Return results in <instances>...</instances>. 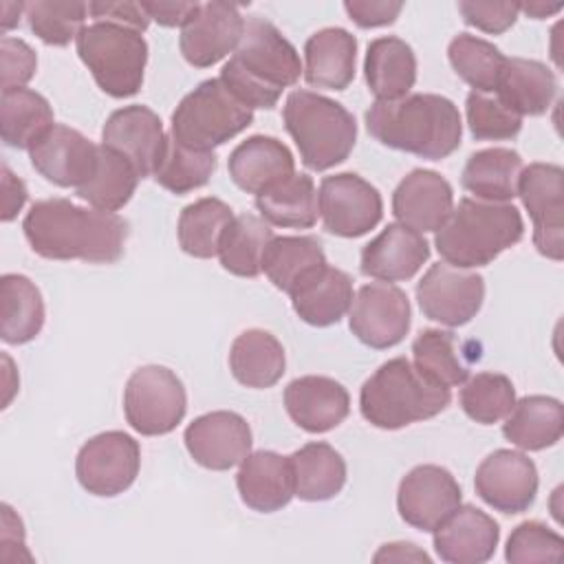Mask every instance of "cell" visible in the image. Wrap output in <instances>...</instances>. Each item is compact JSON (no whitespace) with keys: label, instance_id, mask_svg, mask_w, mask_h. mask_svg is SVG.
<instances>
[{"label":"cell","instance_id":"6da1fadb","mask_svg":"<svg viewBox=\"0 0 564 564\" xmlns=\"http://www.w3.org/2000/svg\"><path fill=\"white\" fill-rule=\"evenodd\" d=\"M22 229L37 256L93 264L117 262L128 238V223L119 214L82 207L68 198L33 203L22 220Z\"/></svg>","mask_w":564,"mask_h":564},{"label":"cell","instance_id":"7a4b0ae2","mask_svg":"<svg viewBox=\"0 0 564 564\" xmlns=\"http://www.w3.org/2000/svg\"><path fill=\"white\" fill-rule=\"evenodd\" d=\"M366 128L379 143L427 161L449 156L463 137L456 104L434 93H412L394 101H375Z\"/></svg>","mask_w":564,"mask_h":564},{"label":"cell","instance_id":"3957f363","mask_svg":"<svg viewBox=\"0 0 564 564\" xmlns=\"http://www.w3.org/2000/svg\"><path fill=\"white\" fill-rule=\"evenodd\" d=\"M302 62L295 46L275 24L260 15L245 22L238 48L220 70V82L251 110H271L282 90L302 75Z\"/></svg>","mask_w":564,"mask_h":564},{"label":"cell","instance_id":"277c9868","mask_svg":"<svg viewBox=\"0 0 564 564\" xmlns=\"http://www.w3.org/2000/svg\"><path fill=\"white\" fill-rule=\"evenodd\" d=\"M522 234L524 223L518 207L465 196L436 229L434 245L447 264L476 269L520 242Z\"/></svg>","mask_w":564,"mask_h":564},{"label":"cell","instance_id":"5b68a950","mask_svg":"<svg viewBox=\"0 0 564 564\" xmlns=\"http://www.w3.org/2000/svg\"><path fill=\"white\" fill-rule=\"evenodd\" d=\"M452 401L445 386L427 379L410 359L394 357L381 364L361 386V416L379 430H401L441 414Z\"/></svg>","mask_w":564,"mask_h":564},{"label":"cell","instance_id":"8992f818","mask_svg":"<svg viewBox=\"0 0 564 564\" xmlns=\"http://www.w3.org/2000/svg\"><path fill=\"white\" fill-rule=\"evenodd\" d=\"M282 119L308 170H330L344 163L355 148V117L330 97L293 90L284 101Z\"/></svg>","mask_w":564,"mask_h":564},{"label":"cell","instance_id":"52a82bcc","mask_svg":"<svg viewBox=\"0 0 564 564\" xmlns=\"http://www.w3.org/2000/svg\"><path fill=\"white\" fill-rule=\"evenodd\" d=\"M75 46L106 95L126 99L139 93L148 64V42L139 31L112 22H93L79 31Z\"/></svg>","mask_w":564,"mask_h":564},{"label":"cell","instance_id":"ba28073f","mask_svg":"<svg viewBox=\"0 0 564 564\" xmlns=\"http://www.w3.org/2000/svg\"><path fill=\"white\" fill-rule=\"evenodd\" d=\"M253 121V110L247 108L220 77L200 82L187 93L172 112V137L192 150L214 152Z\"/></svg>","mask_w":564,"mask_h":564},{"label":"cell","instance_id":"9c48e42d","mask_svg":"<svg viewBox=\"0 0 564 564\" xmlns=\"http://www.w3.org/2000/svg\"><path fill=\"white\" fill-rule=\"evenodd\" d=\"M187 412L183 381L165 366L137 368L123 390V414L141 436L170 434Z\"/></svg>","mask_w":564,"mask_h":564},{"label":"cell","instance_id":"30bf717a","mask_svg":"<svg viewBox=\"0 0 564 564\" xmlns=\"http://www.w3.org/2000/svg\"><path fill=\"white\" fill-rule=\"evenodd\" d=\"M141 467L139 443L119 430L101 432L88 438L75 458L79 485L101 498L123 494L137 478Z\"/></svg>","mask_w":564,"mask_h":564},{"label":"cell","instance_id":"8fae6325","mask_svg":"<svg viewBox=\"0 0 564 564\" xmlns=\"http://www.w3.org/2000/svg\"><path fill=\"white\" fill-rule=\"evenodd\" d=\"M518 196L533 220V245L549 260L564 256V170L529 163L518 178Z\"/></svg>","mask_w":564,"mask_h":564},{"label":"cell","instance_id":"7c38bea8","mask_svg":"<svg viewBox=\"0 0 564 564\" xmlns=\"http://www.w3.org/2000/svg\"><path fill=\"white\" fill-rule=\"evenodd\" d=\"M317 209L324 229L339 238H359L383 216V200L375 185L352 172L326 176L319 183Z\"/></svg>","mask_w":564,"mask_h":564},{"label":"cell","instance_id":"4fadbf2b","mask_svg":"<svg viewBox=\"0 0 564 564\" xmlns=\"http://www.w3.org/2000/svg\"><path fill=\"white\" fill-rule=\"evenodd\" d=\"M410 317L412 311L405 291L390 282L364 284L348 308L352 335L375 350L401 344L410 330Z\"/></svg>","mask_w":564,"mask_h":564},{"label":"cell","instance_id":"5bb4252c","mask_svg":"<svg viewBox=\"0 0 564 564\" xmlns=\"http://www.w3.org/2000/svg\"><path fill=\"white\" fill-rule=\"evenodd\" d=\"M416 300L427 319L449 328L463 326L482 306L485 278L447 262H436L419 280Z\"/></svg>","mask_w":564,"mask_h":564},{"label":"cell","instance_id":"9a60e30c","mask_svg":"<svg viewBox=\"0 0 564 564\" xmlns=\"http://www.w3.org/2000/svg\"><path fill=\"white\" fill-rule=\"evenodd\" d=\"M460 505V485L441 465H416L397 491V509L405 524L432 533Z\"/></svg>","mask_w":564,"mask_h":564},{"label":"cell","instance_id":"2e32d148","mask_svg":"<svg viewBox=\"0 0 564 564\" xmlns=\"http://www.w3.org/2000/svg\"><path fill=\"white\" fill-rule=\"evenodd\" d=\"M245 31V18L236 4L229 2H205L198 4L196 13L181 26L178 46L187 64L196 68H209L240 44Z\"/></svg>","mask_w":564,"mask_h":564},{"label":"cell","instance_id":"e0dca14e","mask_svg":"<svg viewBox=\"0 0 564 564\" xmlns=\"http://www.w3.org/2000/svg\"><path fill=\"white\" fill-rule=\"evenodd\" d=\"M185 447L194 463L205 469L227 471L251 454L249 423L229 410L207 412L194 419L183 434Z\"/></svg>","mask_w":564,"mask_h":564},{"label":"cell","instance_id":"ac0fdd59","mask_svg":"<svg viewBox=\"0 0 564 564\" xmlns=\"http://www.w3.org/2000/svg\"><path fill=\"white\" fill-rule=\"evenodd\" d=\"M476 494L496 511L522 513L538 494L535 463L516 449L491 452L476 469Z\"/></svg>","mask_w":564,"mask_h":564},{"label":"cell","instance_id":"d6986e66","mask_svg":"<svg viewBox=\"0 0 564 564\" xmlns=\"http://www.w3.org/2000/svg\"><path fill=\"white\" fill-rule=\"evenodd\" d=\"M99 145L79 130L55 123L31 150L29 159L35 172L57 187L79 189L95 172Z\"/></svg>","mask_w":564,"mask_h":564},{"label":"cell","instance_id":"ffe728a7","mask_svg":"<svg viewBox=\"0 0 564 564\" xmlns=\"http://www.w3.org/2000/svg\"><path fill=\"white\" fill-rule=\"evenodd\" d=\"M165 137L159 115L141 104L115 110L101 128V143L126 156L141 178L154 174Z\"/></svg>","mask_w":564,"mask_h":564},{"label":"cell","instance_id":"44dd1931","mask_svg":"<svg viewBox=\"0 0 564 564\" xmlns=\"http://www.w3.org/2000/svg\"><path fill=\"white\" fill-rule=\"evenodd\" d=\"M434 551L449 564H482L498 546V522L474 505H458L434 531Z\"/></svg>","mask_w":564,"mask_h":564},{"label":"cell","instance_id":"7402d4cb","mask_svg":"<svg viewBox=\"0 0 564 564\" xmlns=\"http://www.w3.org/2000/svg\"><path fill=\"white\" fill-rule=\"evenodd\" d=\"M454 209L452 185L434 170H412L392 194L394 218L419 231H436Z\"/></svg>","mask_w":564,"mask_h":564},{"label":"cell","instance_id":"603a6c76","mask_svg":"<svg viewBox=\"0 0 564 564\" xmlns=\"http://www.w3.org/2000/svg\"><path fill=\"white\" fill-rule=\"evenodd\" d=\"M284 408L291 421L311 434H322L339 423L350 412L348 390L322 375H306L293 379L284 388Z\"/></svg>","mask_w":564,"mask_h":564},{"label":"cell","instance_id":"cb8c5ba5","mask_svg":"<svg viewBox=\"0 0 564 564\" xmlns=\"http://www.w3.org/2000/svg\"><path fill=\"white\" fill-rule=\"evenodd\" d=\"M427 258L430 242L423 234L401 223H390L361 249L359 269L379 282H401L414 278Z\"/></svg>","mask_w":564,"mask_h":564},{"label":"cell","instance_id":"d4e9b609","mask_svg":"<svg viewBox=\"0 0 564 564\" xmlns=\"http://www.w3.org/2000/svg\"><path fill=\"white\" fill-rule=\"evenodd\" d=\"M227 170L242 192L260 196L295 174V159L280 139L253 134L234 148Z\"/></svg>","mask_w":564,"mask_h":564},{"label":"cell","instance_id":"484cf974","mask_svg":"<svg viewBox=\"0 0 564 564\" xmlns=\"http://www.w3.org/2000/svg\"><path fill=\"white\" fill-rule=\"evenodd\" d=\"M236 487L249 509L260 513L280 511L295 496L289 456L271 449L251 452L238 467Z\"/></svg>","mask_w":564,"mask_h":564},{"label":"cell","instance_id":"4316f807","mask_svg":"<svg viewBox=\"0 0 564 564\" xmlns=\"http://www.w3.org/2000/svg\"><path fill=\"white\" fill-rule=\"evenodd\" d=\"M295 315L317 328L337 324L352 304V280L328 262L304 278L291 293Z\"/></svg>","mask_w":564,"mask_h":564},{"label":"cell","instance_id":"83f0119b","mask_svg":"<svg viewBox=\"0 0 564 564\" xmlns=\"http://www.w3.org/2000/svg\"><path fill=\"white\" fill-rule=\"evenodd\" d=\"M304 79L313 88L344 90L355 79L357 40L339 26L313 33L304 44Z\"/></svg>","mask_w":564,"mask_h":564},{"label":"cell","instance_id":"f1b7e54d","mask_svg":"<svg viewBox=\"0 0 564 564\" xmlns=\"http://www.w3.org/2000/svg\"><path fill=\"white\" fill-rule=\"evenodd\" d=\"M494 93L516 115L538 117L544 115L555 99L557 79L553 70L538 59L505 57Z\"/></svg>","mask_w":564,"mask_h":564},{"label":"cell","instance_id":"f546056e","mask_svg":"<svg viewBox=\"0 0 564 564\" xmlns=\"http://www.w3.org/2000/svg\"><path fill=\"white\" fill-rule=\"evenodd\" d=\"M364 75L377 101L401 99L416 82V55L401 37H377L368 44Z\"/></svg>","mask_w":564,"mask_h":564},{"label":"cell","instance_id":"4dcf8cb0","mask_svg":"<svg viewBox=\"0 0 564 564\" xmlns=\"http://www.w3.org/2000/svg\"><path fill=\"white\" fill-rule=\"evenodd\" d=\"M502 434L516 447L527 452H540L555 445L564 434L562 401L546 394L522 397L507 414Z\"/></svg>","mask_w":564,"mask_h":564},{"label":"cell","instance_id":"1f68e13d","mask_svg":"<svg viewBox=\"0 0 564 564\" xmlns=\"http://www.w3.org/2000/svg\"><path fill=\"white\" fill-rule=\"evenodd\" d=\"M286 368L284 348L275 335L262 328L242 330L229 350V370L247 388L275 386Z\"/></svg>","mask_w":564,"mask_h":564},{"label":"cell","instance_id":"d6a6232c","mask_svg":"<svg viewBox=\"0 0 564 564\" xmlns=\"http://www.w3.org/2000/svg\"><path fill=\"white\" fill-rule=\"evenodd\" d=\"M293 469L295 496L306 502L335 498L346 485V460L341 454L322 441L302 445L289 456Z\"/></svg>","mask_w":564,"mask_h":564},{"label":"cell","instance_id":"836d02e7","mask_svg":"<svg viewBox=\"0 0 564 564\" xmlns=\"http://www.w3.org/2000/svg\"><path fill=\"white\" fill-rule=\"evenodd\" d=\"M522 156L509 148H487L474 152L460 174V185L478 200L507 203L518 196Z\"/></svg>","mask_w":564,"mask_h":564},{"label":"cell","instance_id":"e575fe53","mask_svg":"<svg viewBox=\"0 0 564 564\" xmlns=\"http://www.w3.org/2000/svg\"><path fill=\"white\" fill-rule=\"evenodd\" d=\"M44 326V300L40 289L20 273L0 278V337L4 344H26Z\"/></svg>","mask_w":564,"mask_h":564},{"label":"cell","instance_id":"d590c367","mask_svg":"<svg viewBox=\"0 0 564 564\" xmlns=\"http://www.w3.org/2000/svg\"><path fill=\"white\" fill-rule=\"evenodd\" d=\"M53 126V108L46 97L31 88L2 90L0 130L7 145L31 150Z\"/></svg>","mask_w":564,"mask_h":564},{"label":"cell","instance_id":"8d00e7d4","mask_svg":"<svg viewBox=\"0 0 564 564\" xmlns=\"http://www.w3.org/2000/svg\"><path fill=\"white\" fill-rule=\"evenodd\" d=\"M260 218L275 227L308 229L317 223V189L308 174H291L264 194L256 196Z\"/></svg>","mask_w":564,"mask_h":564},{"label":"cell","instance_id":"74e56055","mask_svg":"<svg viewBox=\"0 0 564 564\" xmlns=\"http://www.w3.org/2000/svg\"><path fill=\"white\" fill-rule=\"evenodd\" d=\"M271 240L273 229L264 218L253 214L234 216L220 238L218 260L231 275L258 278L262 273L264 249Z\"/></svg>","mask_w":564,"mask_h":564},{"label":"cell","instance_id":"f35d334b","mask_svg":"<svg viewBox=\"0 0 564 564\" xmlns=\"http://www.w3.org/2000/svg\"><path fill=\"white\" fill-rule=\"evenodd\" d=\"M324 264L326 256L322 242L313 236H273L262 256L264 275L284 293H291Z\"/></svg>","mask_w":564,"mask_h":564},{"label":"cell","instance_id":"ab89813d","mask_svg":"<svg viewBox=\"0 0 564 564\" xmlns=\"http://www.w3.org/2000/svg\"><path fill=\"white\" fill-rule=\"evenodd\" d=\"M139 178V172L126 156L101 143L93 176L75 192L95 209L117 212L132 198Z\"/></svg>","mask_w":564,"mask_h":564},{"label":"cell","instance_id":"60d3db41","mask_svg":"<svg viewBox=\"0 0 564 564\" xmlns=\"http://www.w3.org/2000/svg\"><path fill=\"white\" fill-rule=\"evenodd\" d=\"M234 220V209L220 198L205 196L187 205L178 216V245L192 258L218 256L220 238Z\"/></svg>","mask_w":564,"mask_h":564},{"label":"cell","instance_id":"b9f144b4","mask_svg":"<svg viewBox=\"0 0 564 564\" xmlns=\"http://www.w3.org/2000/svg\"><path fill=\"white\" fill-rule=\"evenodd\" d=\"M414 366L434 383L454 388L469 379L467 355L452 330L425 328L412 341Z\"/></svg>","mask_w":564,"mask_h":564},{"label":"cell","instance_id":"7bdbcfd3","mask_svg":"<svg viewBox=\"0 0 564 564\" xmlns=\"http://www.w3.org/2000/svg\"><path fill=\"white\" fill-rule=\"evenodd\" d=\"M216 165L218 156L214 152L185 148L172 134H167L152 176L163 189L181 196L203 187L216 172Z\"/></svg>","mask_w":564,"mask_h":564},{"label":"cell","instance_id":"ee69618b","mask_svg":"<svg viewBox=\"0 0 564 564\" xmlns=\"http://www.w3.org/2000/svg\"><path fill=\"white\" fill-rule=\"evenodd\" d=\"M447 57L454 73L476 93H494L505 64V55L498 46L478 35L458 33L447 46Z\"/></svg>","mask_w":564,"mask_h":564},{"label":"cell","instance_id":"f6af8a7d","mask_svg":"<svg viewBox=\"0 0 564 564\" xmlns=\"http://www.w3.org/2000/svg\"><path fill=\"white\" fill-rule=\"evenodd\" d=\"M516 388L507 375L500 372H478L469 377L460 390L463 412L480 423L494 425L513 410Z\"/></svg>","mask_w":564,"mask_h":564},{"label":"cell","instance_id":"bcb514c9","mask_svg":"<svg viewBox=\"0 0 564 564\" xmlns=\"http://www.w3.org/2000/svg\"><path fill=\"white\" fill-rule=\"evenodd\" d=\"M24 15L29 29L48 46H66L77 40L79 31L86 26L88 4L86 2H53L35 0L26 2Z\"/></svg>","mask_w":564,"mask_h":564},{"label":"cell","instance_id":"7dc6e473","mask_svg":"<svg viewBox=\"0 0 564 564\" xmlns=\"http://www.w3.org/2000/svg\"><path fill=\"white\" fill-rule=\"evenodd\" d=\"M467 126L478 141H507L522 128V117L509 110L498 97L471 90L465 101Z\"/></svg>","mask_w":564,"mask_h":564},{"label":"cell","instance_id":"c3c4849f","mask_svg":"<svg viewBox=\"0 0 564 564\" xmlns=\"http://www.w3.org/2000/svg\"><path fill=\"white\" fill-rule=\"evenodd\" d=\"M562 555H564L562 535L538 520H527L518 524L511 531L505 549V560L511 564L560 562Z\"/></svg>","mask_w":564,"mask_h":564},{"label":"cell","instance_id":"681fc988","mask_svg":"<svg viewBox=\"0 0 564 564\" xmlns=\"http://www.w3.org/2000/svg\"><path fill=\"white\" fill-rule=\"evenodd\" d=\"M458 11L469 26H476L491 35H500L516 24L520 7H518V2L463 0V2H458Z\"/></svg>","mask_w":564,"mask_h":564},{"label":"cell","instance_id":"f907efd6","mask_svg":"<svg viewBox=\"0 0 564 564\" xmlns=\"http://www.w3.org/2000/svg\"><path fill=\"white\" fill-rule=\"evenodd\" d=\"M0 57H2V90L24 88V84L35 75L37 57L24 40L2 35Z\"/></svg>","mask_w":564,"mask_h":564},{"label":"cell","instance_id":"816d5d0a","mask_svg":"<svg viewBox=\"0 0 564 564\" xmlns=\"http://www.w3.org/2000/svg\"><path fill=\"white\" fill-rule=\"evenodd\" d=\"M344 9L348 18L361 26V29H375L392 24L399 13L403 11V2H390V0H348L344 2Z\"/></svg>","mask_w":564,"mask_h":564},{"label":"cell","instance_id":"f5cc1de1","mask_svg":"<svg viewBox=\"0 0 564 564\" xmlns=\"http://www.w3.org/2000/svg\"><path fill=\"white\" fill-rule=\"evenodd\" d=\"M88 13L95 22H112L143 33L150 24V15L141 2H90Z\"/></svg>","mask_w":564,"mask_h":564},{"label":"cell","instance_id":"db71d44e","mask_svg":"<svg viewBox=\"0 0 564 564\" xmlns=\"http://www.w3.org/2000/svg\"><path fill=\"white\" fill-rule=\"evenodd\" d=\"M150 20L159 22L161 26H183L198 9V2H141Z\"/></svg>","mask_w":564,"mask_h":564},{"label":"cell","instance_id":"11a10c76","mask_svg":"<svg viewBox=\"0 0 564 564\" xmlns=\"http://www.w3.org/2000/svg\"><path fill=\"white\" fill-rule=\"evenodd\" d=\"M26 185L18 178L7 163H2V220L11 223L26 203Z\"/></svg>","mask_w":564,"mask_h":564},{"label":"cell","instance_id":"9f6ffc18","mask_svg":"<svg viewBox=\"0 0 564 564\" xmlns=\"http://www.w3.org/2000/svg\"><path fill=\"white\" fill-rule=\"evenodd\" d=\"M375 562H425L430 564V555L425 551H421L416 544L412 542H392V544H383L375 557Z\"/></svg>","mask_w":564,"mask_h":564},{"label":"cell","instance_id":"6f0895ef","mask_svg":"<svg viewBox=\"0 0 564 564\" xmlns=\"http://www.w3.org/2000/svg\"><path fill=\"white\" fill-rule=\"evenodd\" d=\"M0 544H2V555L11 549V546H20L24 553L26 544H24V527L20 516L9 507L2 505V531H0Z\"/></svg>","mask_w":564,"mask_h":564},{"label":"cell","instance_id":"680465c9","mask_svg":"<svg viewBox=\"0 0 564 564\" xmlns=\"http://www.w3.org/2000/svg\"><path fill=\"white\" fill-rule=\"evenodd\" d=\"M24 9H26V4H22V2H2L0 4V11H2V18H0L2 33H7L9 29H13L20 22V13Z\"/></svg>","mask_w":564,"mask_h":564},{"label":"cell","instance_id":"91938a15","mask_svg":"<svg viewBox=\"0 0 564 564\" xmlns=\"http://www.w3.org/2000/svg\"><path fill=\"white\" fill-rule=\"evenodd\" d=\"M520 11H524L529 18L542 20L546 15H553L562 9V4H544V2H529V4H518Z\"/></svg>","mask_w":564,"mask_h":564}]
</instances>
